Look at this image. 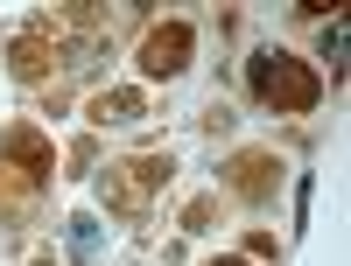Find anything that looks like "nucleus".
<instances>
[{
	"mask_svg": "<svg viewBox=\"0 0 351 266\" xmlns=\"http://www.w3.org/2000/svg\"><path fill=\"white\" fill-rule=\"evenodd\" d=\"M253 77H260V92H267V98H274V92L309 98V77H295V70H288V56H260V70H253Z\"/></svg>",
	"mask_w": 351,
	"mask_h": 266,
	"instance_id": "obj_1",
	"label": "nucleus"
},
{
	"mask_svg": "<svg viewBox=\"0 0 351 266\" xmlns=\"http://www.w3.org/2000/svg\"><path fill=\"white\" fill-rule=\"evenodd\" d=\"M183 42H190L183 28H169V36H155V42H148V70H155V77H169V70H183V64H176V56H183Z\"/></svg>",
	"mask_w": 351,
	"mask_h": 266,
	"instance_id": "obj_2",
	"label": "nucleus"
}]
</instances>
